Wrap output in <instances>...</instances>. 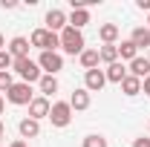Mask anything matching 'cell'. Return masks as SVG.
Wrapping results in <instances>:
<instances>
[{
  "mask_svg": "<svg viewBox=\"0 0 150 147\" xmlns=\"http://www.w3.org/2000/svg\"><path fill=\"white\" fill-rule=\"evenodd\" d=\"M9 147H29V144H26L23 139H15V141H12V144H9Z\"/></svg>",
  "mask_w": 150,
  "mask_h": 147,
  "instance_id": "30",
  "label": "cell"
},
{
  "mask_svg": "<svg viewBox=\"0 0 150 147\" xmlns=\"http://www.w3.org/2000/svg\"><path fill=\"white\" fill-rule=\"evenodd\" d=\"M147 32H150V15H147Z\"/></svg>",
  "mask_w": 150,
  "mask_h": 147,
  "instance_id": "34",
  "label": "cell"
},
{
  "mask_svg": "<svg viewBox=\"0 0 150 147\" xmlns=\"http://www.w3.org/2000/svg\"><path fill=\"white\" fill-rule=\"evenodd\" d=\"M3 49H6V37L0 35V52H3Z\"/></svg>",
  "mask_w": 150,
  "mask_h": 147,
  "instance_id": "32",
  "label": "cell"
},
{
  "mask_svg": "<svg viewBox=\"0 0 150 147\" xmlns=\"http://www.w3.org/2000/svg\"><path fill=\"white\" fill-rule=\"evenodd\" d=\"M104 84H107L104 69H90V72H84V90L87 92H101Z\"/></svg>",
  "mask_w": 150,
  "mask_h": 147,
  "instance_id": "8",
  "label": "cell"
},
{
  "mask_svg": "<svg viewBox=\"0 0 150 147\" xmlns=\"http://www.w3.org/2000/svg\"><path fill=\"white\" fill-rule=\"evenodd\" d=\"M58 87H61V84H58V78H55V75H43V78L38 81V90H40V95H43V98L55 95V92H58Z\"/></svg>",
  "mask_w": 150,
  "mask_h": 147,
  "instance_id": "18",
  "label": "cell"
},
{
  "mask_svg": "<svg viewBox=\"0 0 150 147\" xmlns=\"http://www.w3.org/2000/svg\"><path fill=\"white\" fill-rule=\"evenodd\" d=\"M58 37H61V49H64L67 55H81V52L87 49L84 32H78V29H72V26H67Z\"/></svg>",
  "mask_w": 150,
  "mask_h": 147,
  "instance_id": "1",
  "label": "cell"
},
{
  "mask_svg": "<svg viewBox=\"0 0 150 147\" xmlns=\"http://www.w3.org/2000/svg\"><path fill=\"white\" fill-rule=\"evenodd\" d=\"M142 90L147 92V98H150V78H144V81H142Z\"/></svg>",
  "mask_w": 150,
  "mask_h": 147,
  "instance_id": "29",
  "label": "cell"
},
{
  "mask_svg": "<svg viewBox=\"0 0 150 147\" xmlns=\"http://www.w3.org/2000/svg\"><path fill=\"white\" fill-rule=\"evenodd\" d=\"M3 107H6V101H3V95H0V115H3Z\"/></svg>",
  "mask_w": 150,
  "mask_h": 147,
  "instance_id": "33",
  "label": "cell"
},
{
  "mask_svg": "<svg viewBox=\"0 0 150 147\" xmlns=\"http://www.w3.org/2000/svg\"><path fill=\"white\" fill-rule=\"evenodd\" d=\"M84 147H107V139L101 133H90V136H84Z\"/></svg>",
  "mask_w": 150,
  "mask_h": 147,
  "instance_id": "23",
  "label": "cell"
},
{
  "mask_svg": "<svg viewBox=\"0 0 150 147\" xmlns=\"http://www.w3.org/2000/svg\"><path fill=\"white\" fill-rule=\"evenodd\" d=\"M32 98H35L32 84H23V81H15V84H12V90L6 92V101H9V104H15V107H29V104H32Z\"/></svg>",
  "mask_w": 150,
  "mask_h": 147,
  "instance_id": "4",
  "label": "cell"
},
{
  "mask_svg": "<svg viewBox=\"0 0 150 147\" xmlns=\"http://www.w3.org/2000/svg\"><path fill=\"white\" fill-rule=\"evenodd\" d=\"M147 61H150V49H147Z\"/></svg>",
  "mask_w": 150,
  "mask_h": 147,
  "instance_id": "35",
  "label": "cell"
},
{
  "mask_svg": "<svg viewBox=\"0 0 150 147\" xmlns=\"http://www.w3.org/2000/svg\"><path fill=\"white\" fill-rule=\"evenodd\" d=\"M104 75H107L110 84H121V81L127 78V66H124L121 61H115V64H110V66L104 69Z\"/></svg>",
  "mask_w": 150,
  "mask_h": 147,
  "instance_id": "16",
  "label": "cell"
},
{
  "mask_svg": "<svg viewBox=\"0 0 150 147\" xmlns=\"http://www.w3.org/2000/svg\"><path fill=\"white\" fill-rule=\"evenodd\" d=\"M12 84H15V75L12 72H0V92H9Z\"/></svg>",
  "mask_w": 150,
  "mask_h": 147,
  "instance_id": "25",
  "label": "cell"
},
{
  "mask_svg": "<svg viewBox=\"0 0 150 147\" xmlns=\"http://www.w3.org/2000/svg\"><path fill=\"white\" fill-rule=\"evenodd\" d=\"M90 23V9H72L69 15H67V26H72V29H84Z\"/></svg>",
  "mask_w": 150,
  "mask_h": 147,
  "instance_id": "12",
  "label": "cell"
},
{
  "mask_svg": "<svg viewBox=\"0 0 150 147\" xmlns=\"http://www.w3.org/2000/svg\"><path fill=\"white\" fill-rule=\"evenodd\" d=\"M0 147H3V144H0Z\"/></svg>",
  "mask_w": 150,
  "mask_h": 147,
  "instance_id": "36",
  "label": "cell"
},
{
  "mask_svg": "<svg viewBox=\"0 0 150 147\" xmlns=\"http://www.w3.org/2000/svg\"><path fill=\"white\" fill-rule=\"evenodd\" d=\"M29 43H32L35 49H40V52H58V49H61V37H58L55 32H49L46 26L35 29L32 37H29Z\"/></svg>",
  "mask_w": 150,
  "mask_h": 147,
  "instance_id": "2",
  "label": "cell"
},
{
  "mask_svg": "<svg viewBox=\"0 0 150 147\" xmlns=\"http://www.w3.org/2000/svg\"><path fill=\"white\" fill-rule=\"evenodd\" d=\"M98 37H101V43H115L118 40V26L115 23H101L98 26Z\"/></svg>",
  "mask_w": 150,
  "mask_h": 147,
  "instance_id": "20",
  "label": "cell"
},
{
  "mask_svg": "<svg viewBox=\"0 0 150 147\" xmlns=\"http://www.w3.org/2000/svg\"><path fill=\"white\" fill-rule=\"evenodd\" d=\"M49 110H52V104H49V98H43V95H35L32 98V104H29V118H49Z\"/></svg>",
  "mask_w": 150,
  "mask_h": 147,
  "instance_id": "9",
  "label": "cell"
},
{
  "mask_svg": "<svg viewBox=\"0 0 150 147\" xmlns=\"http://www.w3.org/2000/svg\"><path fill=\"white\" fill-rule=\"evenodd\" d=\"M133 147H150V139L142 136V139H136V141H133Z\"/></svg>",
  "mask_w": 150,
  "mask_h": 147,
  "instance_id": "27",
  "label": "cell"
},
{
  "mask_svg": "<svg viewBox=\"0 0 150 147\" xmlns=\"http://www.w3.org/2000/svg\"><path fill=\"white\" fill-rule=\"evenodd\" d=\"M147 127H150V124H147Z\"/></svg>",
  "mask_w": 150,
  "mask_h": 147,
  "instance_id": "37",
  "label": "cell"
},
{
  "mask_svg": "<svg viewBox=\"0 0 150 147\" xmlns=\"http://www.w3.org/2000/svg\"><path fill=\"white\" fill-rule=\"evenodd\" d=\"M98 55H101V61L110 66V64H115L118 61V43H104L101 49H98Z\"/></svg>",
  "mask_w": 150,
  "mask_h": 147,
  "instance_id": "22",
  "label": "cell"
},
{
  "mask_svg": "<svg viewBox=\"0 0 150 147\" xmlns=\"http://www.w3.org/2000/svg\"><path fill=\"white\" fill-rule=\"evenodd\" d=\"M12 66H15V58L9 55V49H3L0 52V72H12Z\"/></svg>",
  "mask_w": 150,
  "mask_h": 147,
  "instance_id": "24",
  "label": "cell"
},
{
  "mask_svg": "<svg viewBox=\"0 0 150 147\" xmlns=\"http://www.w3.org/2000/svg\"><path fill=\"white\" fill-rule=\"evenodd\" d=\"M43 23H46V29H49V32L61 35V32L67 29V12H61V9H49V12H46V18H43Z\"/></svg>",
  "mask_w": 150,
  "mask_h": 147,
  "instance_id": "7",
  "label": "cell"
},
{
  "mask_svg": "<svg viewBox=\"0 0 150 147\" xmlns=\"http://www.w3.org/2000/svg\"><path fill=\"white\" fill-rule=\"evenodd\" d=\"M29 46H32V43H29V37H12V40H9V46H6V49H9V55L15 58V61H20V58H29Z\"/></svg>",
  "mask_w": 150,
  "mask_h": 147,
  "instance_id": "10",
  "label": "cell"
},
{
  "mask_svg": "<svg viewBox=\"0 0 150 147\" xmlns=\"http://www.w3.org/2000/svg\"><path fill=\"white\" fill-rule=\"evenodd\" d=\"M130 40H133L136 49H150V32H147V26H136V29L130 32Z\"/></svg>",
  "mask_w": 150,
  "mask_h": 147,
  "instance_id": "17",
  "label": "cell"
},
{
  "mask_svg": "<svg viewBox=\"0 0 150 147\" xmlns=\"http://www.w3.org/2000/svg\"><path fill=\"white\" fill-rule=\"evenodd\" d=\"M78 61H81L84 72H90V69H98V64H101V55H98V49H84V52L78 55Z\"/></svg>",
  "mask_w": 150,
  "mask_h": 147,
  "instance_id": "15",
  "label": "cell"
},
{
  "mask_svg": "<svg viewBox=\"0 0 150 147\" xmlns=\"http://www.w3.org/2000/svg\"><path fill=\"white\" fill-rule=\"evenodd\" d=\"M136 58H139V49L133 46V40H130V37L121 40V43H118V61H121V64H124V61L130 64V61H136Z\"/></svg>",
  "mask_w": 150,
  "mask_h": 147,
  "instance_id": "19",
  "label": "cell"
},
{
  "mask_svg": "<svg viewBox=\"0 0 150 147\" xmlns=\"http://www.w3.org/2000/svg\"><path fill=\"white\" fill-rule=\"evenodd\" d=\"M12 72H18L23 84H38V81L43 78L40 66H38V61H32V58H20V61H15Z\"/></svg>",
  "mask_w": 150,
  "mask_h": 147,
  "instance_id": "3",
  "label": "cell"
},
{
  "mask_svg": "<svg viewBox=\"0 0 150 147\" xmlns=\"http://www.w3.org/2000/svg\"><path fill=\"white\" fill-rule=\"evenodd\" d=\"M127 75H133V78H139V81H144V78H150V61L147 58H136V61H130L127 64Z\"/></svg>",
  "mask_w": 150,
  "mask_h": 147,
  "instance_id": "11",
  "label": "cell"
},
{
  "mask_svg": "<svg viewBox=\"0 0 150 147\" xmlns=\"http://www.w3.org/2000/svg\"><path fill=\"white\" fill-rule=\"evenodd\" d=\"M136 6H139L142 12H147V15H150V0H136Z\"/></svg>",
  "mask_w": 150,
  "mask_h": 147,
  "instance_id": "26",
  "label": "cell"
},
{
  "mask_svg": "<svg viewBox=\"0 0 150 147\" xmlns=\"http://www.w3.org/2000/svg\"><path fill=\"white\" fill-rule=\"evenodd\" d=\"M3 136H6V127H3V121H0V144H3Z\"/></svg>",
  "mask_w": 150,
  "mask_h": 147,
  "instance_id": "31",
  "label": "cell"
},
{
  "mask_svg": "<svg viewBox=\"0 0 150 147\" xmlns=\"http://www.w3.org/2000/svg\"><path fill=\"white\" fill-rule=\"evenodd\" d=\"M18 130H20V139H38L40 136V121H35V118H20V124H18Z\"/></svg>",
  "mask_w": 150,
  "mask_h": 147,
  "instance_id": "13",
  "label": "cell"
},
{
  "mask_svg": "<svg viewBox=\"0 0 150 147\" xmlns=\"http://www.w3.org/2000/svg\"><path fill=\"white\" fill-rule=\"evenodd\" d=\"M118 87H121V92H124L127 98H133V95H139V92H142V81H139V78H133V75H127Z\"/></svg>",
  "mask_w": 150,
  "mask_h": 147,
  "instance_id": "21",
  "label": "cell"
},
{
  "mask_svg": "<svg viewBox=\"0 0 150 147\" xmlns=\"http://www.w3.org/2000/svg\"><path fill=\"white\" fill-rule=\"evenodd\" d=\"M49 121H52V127H69L72 124V107H69V101H55L52 110H49Z\"/></svg>",
  "mask_w": 150,
  "mask_h": 147,
  "instance_id": "5",
  "label": "cell"
},
{
  "mask_svg": "<svg viewBox=\"0 0 150 147\" xmlns=\"http://www.w3.org/2000/svg\"><path fill=\"white\" fill-rule=\"evenodd\" d=\"M3 9H18V0H0Z\"/></svg>",
  "mask_w": 150,
  "mask_h": 147,
  "instance_id": "28",
  "label": "cell"
},
{
  "mask_svg": "<svg viewBox=\"0 0 150 147\" xmlns=\"http://www.w3.org/2000/svg\"><path fill=\"white\" fill-rule=\"evenodd\" d=\"M38 66H40L43 75H58L64 69V58H61V52H40L38 55Z\"/></svg>",
  "mask_w": 150,
  "mask_h": 147,
  "instance_id": "6",
  "label": "cell"
},
{
  "mask_svg": "<svg viewBox=\"0 0 150 147\" xmlns=\"http://www.w3.org/2000/svg\"><path fill=\"white\" fill-rule=\"evenodd\" d=\"M69 107H72V112H81V110H90V92L84 90H75L72 95H69Z\"/></svg>",
  "mask_w": 150,
  "mask_h": 147,
  "instance_id": "14",
  "label": "cell"
}]
</instances>
